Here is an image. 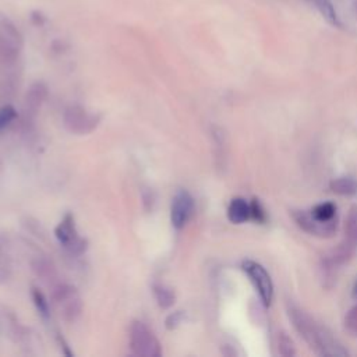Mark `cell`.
I'll use <instances>...</instances> for the list:
<instances>
[{
	"instance_id": "obj_10",
	"label": "cell",
	"mask_w": 357,
	"mask_h": 357,
	"mask_svg": "<svg viewBox=\"0 0 357 357\" xmlns=\"http://www.w3.org/2000/svg\"><path fill=\"white\" fill-rule=\"evenodd\" d=\"M345 240L357 247V205L349 209L345 220Z\"/></svg>"
},
{
	"instance_id": "obj_9",
	"label": "cell",
	"mask_w": 357,
	"mask_h": 357,
	"mask_svg": "<svg viewBox=\"0 0 357 357\" xmlns=\"http://www.w3.org/2000/svg\"><path fill=\"white\" fill-rule=\"evenodd\" d=\"M314 2L317 10L320 12V14L334 27H341V20L339 16L336 13V9L332 3V0H312Z\"/></svg>"
},
{
	"instance_id": "obj_5",
	"label": "cell",
	"mask_w": 357,
	"mask_h": 357,
	"mask_svg": "<svg viewBox=\"0 0 357 357\" xmlns=\"http://www.w3.org/2000/svg\"><path fill=\"white\" fill-rule=\"evenodd\" d=\"M193 211H194L193 197L187 192L177 193L172 204V215H170L173 227L176 229L185 228V225L193 215Z\"/></svg>"
},
{
	"instance_id": "obj_6",
	"label": "cell",
	"mask_w": 357,
	"mask_h": 357,
	"mask_svg": "<svg viewBox=\"0 0 357 357\" xmlns=\"http://www.w3.org/2000/svg\"><path fill=\"white\" fill-rule=\"evenodd\" d=\"M56 238L60 243H63L66 247H77L80 240L77 238V232L74 228V219L71 215H67L60 225L56 228Z\"/></svg>"
},
{
	"instance_id": "obj_12",
	"label": "cell",
	"mask_w": 357,
	"mask_h": 357,
	"mask_svg": "<svg viewBox=\"0 0 357 357\" xmlns=\"http://www.w3.org/2000/svg\"><path fill=\"white\" fill-rule=\"evenodd\" d=\"M69 113L71 115V120L67 119V124H71V130L74 131H85V126L94 123V120H91L84 113V111L73 109Z\"/></svg>"
},
{
	"instance_id": "obj_14",
	"label": "cell",
	"mask_w": 357,
	"mask_h": 357,
	"mask_svg": "<svg viewBox=\"0 0 357 357\" xmlns=\"http://www.w3.org/2000/svg\"><path fill=\"white\" fill-rule=\"evenodd\" d=\"M155 296H157L159 306L163 307V308H168L174 303V293L165 286H157L155 288Z\"/></svg>"
},
{
	"instance_id": "obj_20",
	"label": "cell",
	"mask_w": 357,
	"mask_h": 357,
	"mask_svg": "<svg viewBox=\"0 0 357 357\" xmlns=\"http://www.w3.org/2000/svg\"><path fill=\"white\" fill-rule=\"evenodd\" d=\"M353 296H354V297H357V282H356V285H354V289H353Z\"/></svg>"
},
{
	"instance_id": "obj_11",
	"label": "cell",
	"mask_w": 357,
	"mask_h": 357,
	"mask_svg": "<svg viewBox=\"0 0 357 357\" xmlns=\"http://www.w3.org/2000/svg\"><path fill=\"white\" fill-rule=\"evenodd\" d=\"M312 214V216L317 218L319 220L323 222H330L336 219V207L332 203H321L319 205H316L310 211Z\"/></svg>"
},
{
	"instance_id": "obj_2",
	"label": "cell",
	"mask_w": 357,
	"mask_h": 357,
	"mask_svg": "<svg viewBox=\"0 0 357 357\" xmlns=\"http://www.w3.org/2000/svg\"><path fill=\"white\" fill-rule=\"evenodd\" d=\"M130 345L133 352L143 357H158L161 356V347L154 336L143 323H133L130 328Z\"/></svg>"
},
{
	"instance_id": "obj_18",
	"label": "cell",
	"mask_w": 357,
	"mask_h": 357,
	"mask_svg": "<svg viewBox=\"0 0 357 357\" xmlns=\"http://www.w3.org/2000/svg\"><path fill=\"white\" fill-rule=\"evenodd\" d=\"M35 300H36V306L38 308L42 311V314H48V304L45 301L43 296L38 292H35Z\"/></svg>"
},
{
	"instance_id": "obj_19",
	"label": "cell",
	"mask_w": 357,
	"mask_h": 357,
	"mask_svg": "<svg viewBox=\"0 0 357 357\" xmlns=\"http://www.w3.org/2000/svg\"><path fill=\"white\" fill-rule=\"evenodd\" d=\"M181 321H182V314H181V312H174V314L170 316V317L168 319V321H166L168 328H169V330L176 328V327L178 325V323H181Z\"/></svg>"
},
{
	"instance_id": "obj_8",
	"label": "cell",
	"mask_w": 357,
	"mask_h": 357,
	"mask_svg": "<svg viewBox=\"0 0 357 357\" xmlns=\"http://www.w3.org/2000/svg\"><path fill=\"white\" fill-rule=\"evenodd\" d=\"M330 187L338 196L352 197V196L357 194V182L353 177H349V176H342V177L334 178Z\"/></svg>"
},
{
	"instance_id": "obj_13",
	"label": "cell",
	"mask_w": 357,
	"mask_h": 357,
	"mask_svg": "<svg viewBox=\"0 0 357 357\" xmlns=\"http://www.w3.org/2000/svg\"><path fill=\"white\" fill-rule=\"evenodd\" d=\"M278 353L284 357H292L296 354L295 345L286 332L278 334Z\"/></svg>"
},
{
	"instance_id": "obj_17",
	"label": "cell",
	"mask_w": 357,
	"mask_h": 357,
	"mask_svg": "<svg viewBox=\"0 0 357 357\" xmlns=\"http://www.w3.org/2000/svg\"><path fill=\"white\" fill-rule=\"evenodd\" d=\"M250 207H251V216H254L258 222H264L265 220V212H264L261 204L258 203V200H254V203Z\"/></svg>"
},
{
	"instance_id": "obj_7",
	"label": "cell",
	"mask_w": 357,
	"mask_h": 357,
	"mask_svg": "<svg viewBox=\"0 0 357 357\" xmlns=\"http://www.w3.org/2000/svg\"><path fill=\"white\" fill-rule=\"evenodd\" d=\"M251 216V207L243 198H233L228 208V218L232 223L240 225Z\"/></svg>"
},
{
	"instance_id": "obj_3",
	"label": "cell",
	"mask_w": 357,
	"mask_h": 357,
	"mask_svg": "<svg viewBox=\"0 0 357 357\" xmlns=\"http://www.w3.org/2000/svg\"><path fill=\"white\" fill-rule=\"evenodd\" d=\"M242 266L247 277L250 278L251 284L254 285L255 290L258 292L262 303L265 306H270L274 299V284L270 274L266 273V270L261 264L251 260H246Z\"/></svg>"
},
{
	"instance_id": "obj_15",
	"label": "cell",
	"mask_w": 357,
	"mask_h": 357,
	"mask_svg": "<svg viewBox=\"0 0 357 357\" xmlns=\"http://www.w3.org/2000/svg\"><path fill=\"white\" fill-rule=\"evenodd\" d=\"M345 328H346L350 334H353V335L357 334V304H354V306L347 311V314H346V317H345Z\"/></svg>"
},
{
	"instance_id": "obj_1",
	"label": "cell",
	"mask_w": 357,
	"mask_h": 357,
	"mask_svg": "<svg viewBox=\"0 0 357 357\" xmlns=\"http://www.w3.org/2000/svg\"><path fill=\"white\" fill-rule=\"evenodd\" d=\"M288 316L297 334L317 354L325 357H345L349 354L339 339L325 325H320L312 320L295 303H288Z\"/></svg>"
},
{
	"instance_id": "obj_16",
	"label": "cell",
	"mask_w": 357,
	"mask_h": 357,
	"mask_svg": "<svg viewBox=\"0 0 357 357\" xmlns=\"http://www.w3.org/2000/svg\"><path fill=\"white\" fill-rule=\"evenodd\" d=\"M16 117V112L12 106H5L0 109V130L8 127Z\"/></svg>"
},
{
	"instance_id": "obj_4",
	"label": "cell",
	"mask_w": 357,
	"mask_h": 357,
	"mask_svg": "<svg viewBox=\"0 0 357 357\" xmlns=\"http://www.w3.org/2000/svg\"><path fill=\"white\" fill-rule=\"evenodd\" d=\"M293 219L304 232L317 238H331L335 235L338 228L336 219L330 222H323L312 216L310 211H295Z\"/></svg>"
}]
</instances>
